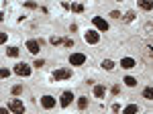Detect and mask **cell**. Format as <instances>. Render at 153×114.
Segmentation results:
<instances>
[{"label":"cell","mask_w":153,"mask_h":114,"mask_svg":"<svg viewBox=\"0 0 153 114\" xmlns=\"http://www.w3.org/2000/svg\"><path fill=\"white\" fill-rule=\"evenodd\" d=\"M8 110L14 114H25V104L21 100H16V98H12L10 102H8Z\"/></svg>","instance_id":"1"},{"label":"cell","mask_w":153,"mask_h":114,"mask_svg":"<svg viewBox=\"0 0 153 114\" xmlns=\"http://www.w3.org/2000/svg\"><path fill=\"white\" fill-rule=\"evenodd\" d=\"M143 57H145V61L153 63V39H149V41L143 45Z\"/></svg>","instance_id":"2"},{"label":"cell","mask_w":153,"mask_h":114,"mask_svg":"<svg viewBox=\"0 0 153 114\" xmlns=\"http://www.w3.org/2000/svg\"><path fill=\"white\" fill-rule=\"evenodd\" d=\"M70 78H71V69H57V71H53V76H51V80H53V81L70 80Z\"/></svg>","instance_id":"3"},{"label":"cell","mask_w":153,"mask_h":114,"mask_svg":"<svg viewBox=\"0 0 153 114\" xmlns=\"http://www.w3.org/2000/svg\"><path fill=\"white\" fill-rule=\"evenodd\" d=\"M41 47H43V41H41V39H39V41H35V39L27 41V49H29L31 53H39V51H41Z\"/></svg>","instance_id":"4"},{"label":"cell","mask_w":153,"mask_h":114,"mask_svg":"<svg viewBox=\"0 0 153 114\" xmlns=\"http://www.w3.org/2000/svg\"><path fill=\"white\" fill-rule=\"evenodd\" d=\"M70 63L71 65H84V63H86V55H84V53H71Z\"/></svg>","instance_id":"5"},{"label":"cell","mask_w":153,"mask_h":114,"mask_svg":"<svg viewBox=\"0 0 153 114\" xmlns=\"http://www.w3.org/2000/svg\"><path fill=\"white\" fill-rule=\"evenodd\" d=\"M92 23H94V27L98 29V31H102V33H104V31H108V23H106L104 19H100V16H94V19H92Z\"/></svg>","instance_id":"6"},{"label":"cell","mask_w":153,"mask_h":114,"mask_svg":"<svg viewBox=\"0 0 153 114\" xmlns=\"http://www.w3.org/2000/svg\"><path fill=\"white\" fill-rule=\"evenodd\" d=\"M84 39H86V43H98L100 41V35L96 33V31H88V33H84Z\"/></svg>","instance_id":"7"},{"label":"cell","mask_w":153,"mask_h":114,"mask_svg":"<svg viewBox=\"0 0 153 114\" xmlns=\"http://www.w3.org/2000/svg\"><path fill=\"white\" fill-rule=\"evenodd\" d=\"M41 106H43L45 110L53 108V106H55V98H53V96H43V98H41Z\"/></svg>","instance_id":"8"},{"label":"cell","mask_w":153,"mask_h":114,"mask_svg":"<svg viewBox=\"0 0 153 114\" xmlns=\"http://www.w3.org/2000/svg\"><path fill=\"white\" fill-rule=\"evenodd\" d=\"M71 100H74V94H71V92H63V94H61V100H59V104L65 108V106H70V104H71Z\"/></svg>","instance_id":"9"},{"label":"cell","mask_w":153,"mask_h":114,"mask_svg":"<svg viewBox=\"0 0 153 114\" xmlns=\"http://www.w3.org/2000/svg\"><path fill=\"white\" fill-rule=\"evenodd\" d=\"M14 71H16L19 76H29V73H31V67H29L27 63H19V65H14Z\"/></svg>","instance_id":"10"},{"label":"cell","mask_w":153,"mask_h":114,"mask_svg":"<svg viewBox=\"0 0 153 114\" xmlns=\"http://www.w3.org/2000/svg\"><path fill=\"white\" fill-rule=\"evenodd\" d=\"M135 65H137V63H135V59H131V57H125V59L120 61V67H125V69H133Z\"/></svg>","instance_id":"11"},{"label":"cell","mask_w":153,"mask_h":114,"mask_svg":"<svg viewBox=\"0 0 153 114\" xmlns=\"http://www.w3.org/2000/svg\"><path fill=\"white\" fill-rule=\"evenodd\" d=\"M104 94H106L104 86H94V96L96 98H104Z\"/></svg>","instance_id":"12"},{"label":"cell","mask_w":153,"mask_h":114,"mask_svg":"<svg viewBox=\"0 0 153 114\" xmlns=\"http://www.w3.org/2000/svg\"><path fill=\"white\" fill-rule=\"evenodd\" d=\"M141 96L145 98V100H153V86H149V88H145Z\"/></svg>","instance_id":"13"},{"label":"cell","mask_w":153,"mask_h":114,"mask_svg":"<svg viewBox=\"0 0 153 114\" xmlns=\"http://www.w3.org/2000/svg\"><path fill=\"white\" fill-rule=\"evenodd\" d=\"M139 112V108H137V104H129L127 108H125V112L123 114H137Z\"/></svg>","instance_id":"14"},{"label":"cell","mask_w":153,"mask_h":114,"mask_svg":"<svg viewBox=\"0 0 153 114\" xmlns=\"http://www.w3.org/2000/svg\"><path fill=\"white\" fill-rule=\"evenodd\" d=\"M139 6H141L143 10H153V2H149V0H141Z\"/></svg>","instance_id":"15"},{"label":"cell","mask_w":153,"mask_h":114,"mask_svg":"<svg viewBox=\"0 0 153 114\" xmlns=\"http://www.w3.org/2000/svg\"><path fill=\"white\" fill-rule=\"evenodd\" d=\"M6 55L8 57H19V47H6Z\"/></svg>","instance_id":"16"},{"label":"cell","mask_w":153,"mask_h":114,"mask_svg":"<svg viewBox=\"0 0 153 114\" xmlns=\"http://www.w3.org/2000/svg\"><path fill=\"white\" fill-rule=\"evenodd\" d=\"M125 84H127V86H129V88H135V86H137V80H135V78H133V76H127V78H125Z\"/></svg>","instance_id":"17"},{"label":"cell","mask_w":153,"mask_h":114,"mask_svg":"<svg viewBox=\"0 0 153 114\" xmlns=\"http://www.w3.org/2000/svg\"><path fill=\"white\" fill-rule=\"evenodd\" d=\"M86 106H88V98H86V96H82V98L78 100V108H80V110H84Z\"/></svg>","instance_id":"18"},{"label":"cell","mask_w":153,"mask_h":114,"mask_svg":"<svg viewBox=\"0 0 153 114\" xmlns=\"http://www.w3.org/2000/svg\"><path fill=\"white\" fill-rule=\"evenodd\" d=\"M102 67H104L106 71H110V69L114 67V63H112V61H110V59H104V61H102Z\"/></svg>","instance_id":"19"},{"label":"cell","mask_w":153,"mask_h":114,"mask_svg":"<svg viewBox=\"0 0 153 114\" xmlns=\"http://www.w3.org/2000/svg\"><path fill=\"white\" fill-rule=\"evenodd\" d=\"M133 19H135V12H133V10H129L127 14H125V21H127V23H131Z\"/></svg>","instance_id":"20"},{"label":"cell","mask_w":153,"mask_h":114,"mask_svg":"<svg viewBox=\"0 0 153 114\" xmlns=\"http://www.w3.org/2000/svg\"><path fill=\"white\" fill-rule=\"evenodd\" d=\"M71 10H74V12H82L84 6H82V4H71Z\"/></svg>","instance_id":"21"},{"label":"cell","mask_w":153,"mask_h":114,"mask_svg":"<svg viewBox=\"0 0 153 114\" xmlns=\"http://www.w3.org/2000/svg\"><path fill=\"white\" fill-rule=\"evenodd\" d=\"M59 43H63V39H59V37H51V45H59Z\"/></svg>","instance_id":"22"},{"label":"cell","mask_w":153,"mask_h":114,"mask_svg":"<svg viewBox=\"0 0 153 114\" xmlns=\"http://www.w3.org/2000/svg\"><path fill=\"white\" fill-rule=\"evenodd\" d=\"M21 92H23V86H14V88H12V94H14V96H19Z\"/></svg>","instance_id":"23"},{"label":"cell","mask_w":153,"mask_h":114,"mask_svg":"<svg viewBox=\"0 0 153 114\" xmlns=\"http://www.w3.org/2000/svg\"><path fill=\"white\" fill-rule=\"evenodd\" d=\"M0 76H2V78H4V80H6V78H8V76H10V71H8V69L4 67V69H2V71H0Z\"/></svg>","instance_id":"24"},{"label":"cell","mask_w":153,"mask_h":114,"mask_svg":"<svg viewBox=\"0 0 153 114\" xmlns=\"http://www.w3.org/2000/svg\"><path fill=\"white\" fill-rule=\"evenodd\" d=\"M33 65H35V67H43V65H45V61H43V59H37Z\"/></svg>","instance_id":"25"},{"label":"cell","mask_w":153,"mask_h":114,"mask_svg":"<svg viewBox=\"0 0 153 114\" xmlns=\"http://www.w3.org/2000/svg\"><path fill=\"white\" fill-rule=\"evenodd\" d=\"M63 45L65 47H74V41H71V39H63Z\"/></svg>","instance_id":"26"},{"label":"cell","mask_w":153,"mask_h":114,"mask_svg":"<svg viewBox=\"0 0 153 114\" xmlns=\"http://www.w3.org/2000/svg\"><path fill=\"white\" fill-rule=\"evenodd\" d=\"M25 6H27V8H37L35 2H25Z\"/></svg>","instance_id":"27"},{"label":"cell","mask_w":153,"mask_h":114,"mask_svg":"<svg viewBox=\"0 0 153 114\" xmlns=\"http://www.w3.org/2000/svg\"><path fill=\"white\" fill-rule=\"evenodd\" d=\"M110 16H112V19H120V12H117V10H112V12H110Z\"/></svg>","instance_id":"28"},{"label":"cell","mask_w":153,"mask_h":114,"mask_svg":"<svg viewBox=\"0 0 153 114\" xmlns=\"http://www.w3.org/2000/svg\"><path fill=\"white\" fill-rule=\"evenodd\" d=\"M118 92H120V86H112V94H114V96H117Z\"/></svg>","instance_id":"29"},{"label":"cell","mask_w":153,"mask_h":114,"mask_svg":"<svg viewBox=\"0 0 153 114\" xmlns=\"http://www.w3.org/2000/svg\"><path fill=\"white\" fill-rule=\"evenodd\" d=\"M10 112V110H6V108H2V110H0V114H8Z\"/></svg>","instance_id":"30"}]
</instances>
